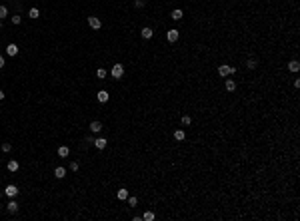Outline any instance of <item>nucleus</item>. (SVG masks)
Instances as JSON below:
<instances>
[{
  "label": "nucleus",
  "instance_id": "nucleus-1",
  "mask_svg": "<svg viewBox=\"0 0 300 221\" xmlns=\"http://www.w3.org/2000/svg\"><path fill=\"white\" fill-rule=\"evenodd\" d=\"M234 72H236L234 66H228V64H222V66H218V74H220L222 78H226V76L234 74Z\"/></svg>",
  "mask_w": 300,
  "mask_h": 221
},
{
  "label": "nucleus",
  "instance_id": "nucleus-2",
  "mask_svg": "<svg viewBox=\"0 0 300 221\" xmlns=\"http://www.w3.org/2000/svg\"><path fill=\"white\" fill-rule=\"evenodd\" d=\"M88 26H90L92 30H100V28H102V22H100L98 16H88Z\"/></svg>",
  "mask_w": 300,
  "mask_h": 221
},
{
  "label": "nucleus",
  "instance_id": "nucleus-3",
  "mask_svg": "<svg viewBox=\"0 0 300 221\" xmlns=\"http://www.w3.org/2000/svg\"><path fill=\"white\" fill-rule=\"evenodd\" d=\"M122 76H124V66H122V64H114L112 66V78L120 80Z\"/></svg>",
  "mask_w": 300,
  "mask_h": 221
},
{
  "label": "nucleus",
  "instance_id": "nucleus-4",
  "mask_svg": "<svg viewBox=\"0 0 300 221\" xmlns=\"http://www.w3.org/2000/svg\"><path fill=\"white\" fill-rule=\"evenodd\" d=\"M178 36H180V32L176 30V28H170V30L166 32V38H168V42H170V44H174V42L178 40Z\"/></svg>",
  "mask_w": 300,
  "mask_h": 221
},
{
  "label": "nucleus",
  "instance_id": "nucleus-5",
  "mask_svg": "<svg viewBox=\"0 0 300 221\" xmlns=\"http://www.w3.org/2000/svg\"><path fill=\"white\" fill-rule=\"evenodd\" d=\"M4 193H6L8 195V197H10V199H14L16 197V195H18V187H16V185H6V189H4Z\"/></svg>",
  "mask_w": 300,
  "mask_h": 221
},
{
  "label": "nucleus",
  "instance_id": "nucleus-6",
  "mask_svg": "<svg viewBox=\"0 0 300 221\" xmlns=\"http://www.w3.org/2000/svg\"><path fill=\"white\" fill-rule=\"evenodd\" d=\"M96 146V150H104V147L108 146V142H106V138H94V142H92Z\"/></svg>",
  "mask_w": 300,
  "mask_h": 221
},
{
  "label": "nucleus",
  "instance_id": "nucleus-7",
  "mask_svg": "<svg viewBox=\"0 0 300 221\" xmlns=\"http://www.w3.org/2000/svg\"><path fill=\"white\" fill-rule=\"evenodd\" d=\"M108 98H110V96H108V92H106V90H100L98 94H96V100H98L100 104H106Z\"/></svg>",
  "mask_w": 300,
  "mask_h": 221
},
{
  "label": "nucleus",
  "instance_id": "nucleus-8",
  "mask_svg": "<svg viewBox=\"0 0 300 221\" xmlns=\"http://www.w3.org/2000/svg\"><path fill=\"white\" fill-rule=\"evenodd\" d=\"M90 131H92V134H98V131H102V124H100L98 120L90 122Z\"/></svg>",
  "mask_w": 300,
  "mask_h": 221
},
{
  "label": "nucleus",
  "instance_id": "nucleus-9",
  "mask_svg": "<svg viewBox=\"0 0 300 221\" xmlns=\"http://www.w3.org/2000/svg\"><path fill=\"white\" fill-rule=\"evenodd\" d=\"M6 167H8V171H12V173H14V171H18L20 163H18L16 159H10V161H8V165H6Z\"/></svg>",
  "mask_w": 300,
  "mask_h": 221
},
{
  "label": "nucleus",
  "instance_id": "nucleus-10",
  "mask_svg": "<svg viewBox=\"0 0 300 221\" xmlns=\"http://www.w3.org/2000/svg\"><path fill=\"white\" fill-rule=\"evenodd\" d=\"M140 34H142V38H144V40H150V38H152V34H154V30H152V28H148V26H144Z\"/></svg>",
  "mask_w": 300,
  "mask_h": 221
},
{
  "label": "nucleus",
  "instance_id": "nucleus-11",
  "mask_svg": "<svg viewBox=\"0 0 300 221\" xmlns=\"http://www.w3.org/2000/svg\"><path fill=\"white\" fill-rule=\"evenodd\" d=\"M6 54H8V56H16V54H18V46H16V44H8L6 46Z\"/></svg>",
  "mask_w": 300,
  "mask_h": 221
},
{
  "label": "nucleus",
  "instance_id": "nucleus-12",
  "mask_svg": "<svg viewBox=\"0 0 300 221\" xmlns=\"http://www.w3.org/2000/svg\"><path fill=\"white\" fill-rule=\"evenodd\" d=\"M58 155H60V158H68V155H70V147L68 146H60V147H58Z\"/></svg>",
  "mask_w": 300,
  "mask_h": 221
},
{
  "label": "nucleus",
  "instance_id": "nucleus-13",
  "mask_svg": "<svg viewBox=\"0 0 300 221\" xmlns=\"http://www.w3.org/2000/svg\"><path fill=\"white\" fill-rule=\"evenodd\" d=\"M64 175H66V169L62 167V165H58V167L54 169V177H58V179H62Z\"/></svg>",
  "mask_w": 300,
  "mask_h": 221
},
{
  "label": "nucleus",
  "instance_id": "nucleus-14",
  "mask_svg": "<svg viewBox=\"0 0 300 221\" xmlns=\"http://www.w3.org/2000/svg\"><path fill=\"white\" fill-rule=\"evenodd\" d=\"M182 16H184V12L180 10V8H174V10H172V14H170V18L172 20H180Z\"/></svg>",
  "mask_w": 300,
  "mask_h": 221
},
{
  "label": "nucleus",
  "instance_id": "nucleus-15",
  "mask_svg": "<svg viewBox=\"0 0 300 221\" xmlns=\"http://www.w3.org/2000/svg\"><path fill=\"white\" fill-rule=\"evenodd\" d=\"M116 197H118V199H122V201H124V199H128V189L120 187V189L116 191Z\"/></svg>",
  "mask_w": 300,
  "mask_h": 221
},
{
  "label": "nucleus",
  "instance_id": "nucleus-16",
  "mask_svg": "<svg viewBox=\"0 0 300 221\" xmlns=\"http://www.w3.org/2000/svg\"><path fill=\"white\" fill-rule=\"evenodd\" d=\"M224 88H226L228 92H234L236 90V82H234V80H226V82H224Z\"/></svg>",
  "mask_w": 300,
  "mask_h": 221
},
{
  "label": "nucleus",
  "instance_id": "nucleus-17",
  "mask_svg": "<svg viewBox=\"0 0 300 221\" xmlns=\"http://www.w3.org/2000/svg\"><path fill=\"white\" fill-rule=\"evenodd\" d=\"M288 70H290V72H298V70H300L298 60H292V62H290V64H288Z\"/></svg>",
  "mask_w": 300,
  "mask_h": 221
},
{
  "label": "nucleus",
  "instance_id": "nucleus-18",
  "mask_svg": "<svg viewBox=\"0 0 300 221\" xmlns=\"http://www.w3.org/2000/svg\"><path fill=\"white\" fill-rule=\"evenodd\" d=\"M184 138H186V134H184V130H176V131H174V139H178V142H182Z\"/></svg>",
  "mask_w": 300,
  "mask_h": 221
},
{
  "label": "nucleus",
  "instance_id": "nucleus-19",
  "mask_svg": "<svg viewBox=\"0 0 300 221\" xmlns=\"http://www.w3.org/2000/svg\"><path fill=\"white\" fill-rule=\"evenodd\" d=\"M8 211H10V213H16V211H18V203H16L14 199L8 203Z\"/></svg>",
  "mask_w": 300,
  "mask_h": 221
},
{
  "label": "nucleus",
  "instance_id": "nucleus-20",
  "mask_svg": "<svg viewBox=\"0 0 300 221\" xmlns=\"http://www.w3.org/2000/svg\"><path fill=\"white\" fill-rule=\"evenodd\" d=\"M10 22L14 24V26H18L20 22H22V16H18V14H14V16H10Z\"/></svg>",
  "mask_w": 300,
  "mask_h": 221
},
{
  "label": "nucleus",
  "instance_id": "nucleus-21",
  "mask_svg": "<svg viewBox=\"0 0 300 221\" xmlns=\"http://www.w3.org/2000/svg\"><path fill=\"white\" fill-rule=\"evenodd\" d=\"M28 16H30V18H38V16H40V10H38V8H30V10H28Z\"/></svg>",
  "mask_w": 300,
  "mask_h": 221
},
{
  "label": "nucleus",
  "instance_id": "nucleus-22",
  "mask_svg": "<svg viewBox=\"0 0 300 221\" xmlns=\"http://www.w3.org/2000/svg\"><path fill=\"white\" fill-rule=\"evenodd\" d=\"M256 66H258V64H256V60H252V58H250V60H246V68H248V70H254Z\"/></svg>",
  "mask_w": 300,
  "mask_h": 221
},
{
  "label": "nucleus",
  "instance_id": "nucleus-23",
  "mask_svg": "<svg viewBox=\"0 0 300 221\" xmlns=\"http://www.w3.org/2000/svg\"><path fill=\"white\" fill-rule=\"evenodd\" d=\"M142 219H144V221H152V219H154V213H152V211H144Z\"/></svg>",
  "mask_w": 300,
  "mask_h": 221
},
{
  "label": "nucleus",
  "instance_id": "nucleus-24",
  "mask_svg": "<svg viewBox=\"0 0 300 221\" xmlns=\"http://www.w3.org/2000/svg\"><path fill=\"white\" fill-rule=\"evenodd\" d=\"M8 16V8L6 6H0V20H4Z\"/></svg>",
  "mask_w": 300,
  "mask_h": 221
},
{
  "label": "nucleus",
  "instance_id": "nucleus-25",
  "mask_svg": "<svg viewBox=\"0 0 300 221\" xmlns=\"http://www.w3.org/2000/svg\"><path fill=\"white\" fill-rule=\"evenodd\" d=\"M96 76H98L100 80H102V78H106V70H104V68H98V70H96Z\"/></svg>",
  "mask_w": 300,
  "mask_h": 221
},
{
  "label": "nucleus",
  "instance_id": "nucleus-26",
  "mask_svg": "<svg viewBox=\"0 0 300 221\" xmlns=\"http://www.w3.org/2000/svg\"><path fill=\"white\" fill-rule=\"evenodd\" d=\"M192 124V118L190 116H182V126H190Z\"/></svg>",
  "mask_w": 300,
  "mask_h": 221
},
{
  "label": "nucleus",
  "instance_id": "nucleus-27",
  "mask_svg": "<svg viewBox=\"0 0 300 221\" xmlns=\"http://www.w3.org/2000/svg\"><path fill=\"white\" fill-rule=\"evenodd\" d=\"M128 205H130V207H136V205H138V199H136V197H128Z\"/></svg>",
  "mask_w": 300,
  "mask_h": 221
},
{
  "label": "nucleus",
  "instance_id": "nucleus-28",
  "mask_svg": "<svg viewBox=\"0 0 300 221\" xmlns=\"http://www.w3.org/2000/svg\"><path fill=\"white\" fill-rule=\"evenodd\" d=\"M10 150H12V146H10V143H2V151H4V154H8Z\"/></svg>",
  "mask_w": 300,
  "mask_h": 221
},
{
  "label": "nucleus",
  "instance_id": "nucleus-29",
  "mask_svg": "<svg viewBox=\"0 0 300 221\" xmlns=\"http://www.w3.org/2000/svg\"><path fill=\"white\" fill-rule=\"evenodd\" d=\"M70 171H78V163H76V161L70 163Z\"/></svg>",
  "mask_w": 300,
  "mask_h": 221
},
{
  "label": "nucleus",
  "instance_id": "nucleus-30",
  "mask_svg": "<svg viewBox=\"0 0 300 221\" xmlns=\"http://www.w3.org/2000/svg\"><path fill=\"white\" fill-rule=\"evenodd\" d=\"M134 6H136V8H142V6H144V0H136V2H134Z\"/></svg>",
  "mask_w": 300,
  "mask_h": 221
},
{
  "label": "nucleus",
  "instance_id": "nucleus-31",
  "mask_svg": "<svg viewBox=\"0 0 300 221\" xmlns=\"http://www.w3.org/2000/svg\"><path fill=\"white\" fill-rule=\"evenodd\" d=\"M0 68H4V58L0 56Z\"/></svg>",
  "mask_w": 300,
  "mask_h": 221
},
{
  "label": "nucleus",
  "instance_id": "nucleus-32",
  "mask_svg": "<svg viewBox=\"0 0 300 221\" xmlns=\"http://www.w3.org/2000/svg\"><path fill=\"white\" fill-rule=\"evenodd\" d=\"M0 100H4V92L2 90H0Z\"/></svg>",
  "mask_w": 300,
  "mask_h": 221
},
{
  "label": "nucleus",
  "instance_id": "nucleus-33",
  "mask_svg": "<svg viewBox=\"0 0 300 221\" xmlns=\"http://www.w3.org/2000/svg\"><path fill=\"white\" fill-rule=\"evenodd\" d=\"M0 30H2V20H0Z\"/></svg>",
  "mask_w": 300,
  "mask_h": 221
},
{
  "label": "nucleus",
  "instance_id": "nucleus-34",
  "mask_svg": "<svg viewBox=\"0 0 300 221\" xmlns=\"http://www.w3.org/2000/svg\"><path fill=\"white\" fill-rule=\"evenodd\" d=\"M0 209H2V205H0Z\"/></svg>",
  "mask_w": 300,
  "mask_h": 221
}]
</instances>
